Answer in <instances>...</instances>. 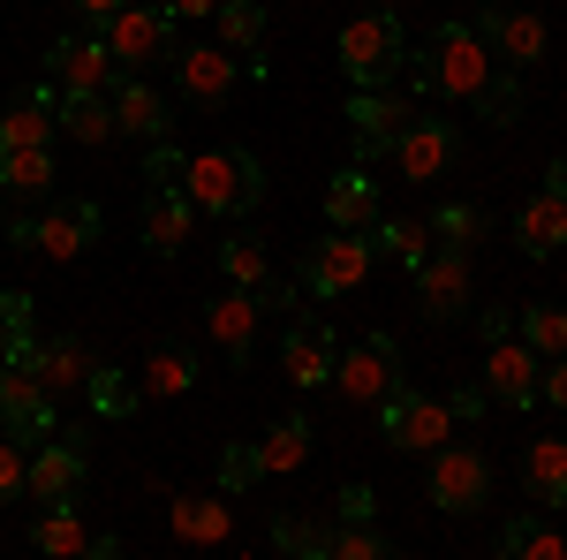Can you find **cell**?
<instances>
[{
	"mask_svg": "<svg viewBox=\"0 0 567 560\" xmlns=\"http://www.w3.org/2000/svg\"><path fill=\"white\" fill-rule=\"evenodd\" d=\"M182 190H189V205L213 220H250L265 205V167L250 144H205V152H189L182 160Z\"/></svg>",
	"mask_w": 567,
	"mask_h": 560,
	"instance_id": "1",
	"label": "cell"
},
{
	"mask_svg": "<svg viewBox=\"0 0 567 560\" xmlns=\"http://www.w3.org/2000/svg\"><path fill=\"white\" fill-rule=\"evenodd\" d=\"M401 77L439 91V99H477L484 77H492V45H484L477 23H439L432 39H424V53L401 61Z\"/></svg>",
	"mask_w": 567,
	"mask_h": 560,
	"instance_id": "2",
	"label": "cell"
},
{
	"mask_svg": "<svg viewBox=\"0 0 567 560\" xmlns=\"http://www.w3.org/2000/svg\"><path fill=\"white\" fill-rule=\"evenodd\" d=\"M99 235H106V213H99L91 197H69V205L8 220V243H23V251H39V258H53V265H76Z\"/></svg>",
	"mask_w": 567,
	"mask_h": 560,
	"instance_id": "3",
	"label": "cell"
},
{
	"mask_svg": "<svg viewBox=\"0 0 567 560\" xmlns=\"http://www.w3.org/2000/svg\"><path fill=\"white\" fill-rule=\"evenodd\" d=\"M341 69H349V84H393L401 77V61H409V39H401V16L393 8H363L355 23H341Z\"/></svg>",
	"mask_w": 567,
	"mask_h": 560,
	"instance_id": "4",
	"label": "cell"
},
{
	"mask_svg": "<svg viewBox=\"0 0 567 560\" xmlns=\"http://www.w3.org/2000/svg\"><path fill=\"white\" fill-rule=\"evenodd\" d=\"M371 265H379V243H371V235H355V227H326V235L303 251V296H318V303L349 296V288L371 281Z\"/></svg>",
	"mask_w": 567,
	"mask_h": 560,
	"instance_id": "5",
	"label": "cell"
},
{
	"mask_svg": "<svg viewBox=\"0 0 567 560\" xmlns=\"http://www.w3.org/2000/svg\"><path fill=\"white\" fill-rule=\"evenodd\" d=\"M409 122H416V106H409L401 84H355L349 91V130H355V160L363 167L371 160H393V144H401Z\"/></svg>",
	"mask_w": 567,
	"mask_h": 560,
	"instance_id": "6",
	"label": "cell"
},
{
	"mask_svg": "<svg viewBox=\"0 0 567 560\" xmlns=\"http://www.w3.org/2000/svg\"><path fill=\"white\" fill-rule=\"evenodd\" d=\"M393 387H401V342H393V334L341 342V356H333V394H349V401H363V409H379Z\"/></svg>",
	"mask_w": 567,
	"mask_h": 560,
	"instance_id": "7",
	"label": "cell"
},
{
	"mask_svg": "<svg viewBox=\"0 0 567 560\" xmlns=\"http://www.w3.org/2000/svg\"><path fill=\"white\" fill-rule=\"evenodd\" d=\"M379 439H386L393 455L446 447V439H454V409H446V401H432V394H416V387H393L386 401H379Z\"/></svg>",
	"mask_w": 567,
	"mask_h": 560,
	"instance_id": "8",
	"label": "cell"
},
{
	"mask_svg": "<svg viewBox=\"0 0 567 560\" xmlns=\"http://www.w3.org/2000/svg\"><path fill=\"white\" fill-rule=\"evenodd\" d=\"M84 470H91V439L84 431H45L39 447H31L23 492H31L39 508H69V500L84 492Z\"/></svg>",
	"mask_w": 567,
	"mask_h": 560,
	"instance_id": "9",
	"label": "cell"
},
{
	"mask_svg": "<svg viewBox=\"0 0 567 560\" xmlns=\"http://www.w3.org/2000/svg\"><path fill=\"white\" fill-rule=\"evenodd\" d=\"M99 39H106V53H114L122 69H152L159 53H175V23H167L152 0H122V8L99 23Z\"/></svg>",
	"mask_w": 567,
	"mask_h": 560,
	"instance_id": "10",
	"label": "cell"
},
{
	"mask_svg": "<svg viewBox=\"0 0 567 560\" xmlns=\"http://www.w3.org/2000/svg\"><path fill=\"white\" fill-rule=\"evenodd\" d=\"M45 77H53V91H114L122 61L106 53L99 23H84V31H69V39L45 45Z\"/></svg>",
	"mask_w": 567,
	"mask_h": 560,
	"instance_id": "11",
	"label": "cell"
},
{
	"mask_svg": "<svg viewBox=\"0 0 567 560\" xmlns=\"http://www.w3.org/2000/svg\"><path fill=\"white\" fill-rule=\"evenodd\" d=\"M484 500H492L484 447H432V508L439 516H477Z\"/></svg>",
	"mask_w": 567,
	"mask_h": 560,
	"instance_id": "12",
	"label": "cell"
},
{
	"mask_svg": "<svg viewBox=\"0 0 567 560\" xmlns=\"http://www.w3.org/2000/svg\"><path fill=\"white\" fill-rule=\"evenodd\" d=\"M0 425L16 431L23 447H39L53 425V394L39 387V371H31V356H0Z\"/></svg>",
	"mask_w": 567,
	"mask_h": 560,
	"instance_id": "13",
	"label": "cell"
},
{
	"mask_svg": "<svg viewBox=\"0 0 567 560\" xmlns=\"http://www.w3.org/2000/svg\"><path fill=\"white\" fill-rule=\"evenodd\" d=\"M537 371H545V356H537L515 326L484 342V394H492V401H507V409H537Z\"/></svg>",
	"mask_w": 567,
	"mask_h": 560,
	"instance_id": "14",
	"label": "cell"
},
{
	"mask_svg": "<svg viewBox=\"0 0 567 560\" xmlns=\"http://www.w3.org/2000/svg\"><path fill=\"white\" fill-rule=\"evenodd\" d=\"M416 273V303H424V318H462L470 310V251H446V243H432L424 258L409 265Z\"/></svg>",
	"mask_w": 567,
	"mask_h": 560,
	"instance_id": "15",
	"label": "cell"
},
{
	"mask_svg": "<svg viewBox=\"0 0 567 560\" xmlns=\"http://www.w3.org/2000/svg\"><path fill=\"white\" fill-rule=\"evenodd\" d=\"M175 84L189 106H227V91L243 84V61L227 45H175Z\"/></svg>",
	"mask_w": 567,
	"mask_h": 560,
	"instance_id": "16",
	"label": "cell"
},
{
	"mask_svg": "<svg viewBox=\"0 0 567 560\" xmlns=\"http://www.w3.org/2000/svg\"><path fill=\"white\" fill-rule=\"evenodd\" d=\"M106 99H114V136H136V144H159V136L175 130V106L159 99V84H144L136 69H122Z\"/></svg>",
	"mask_w": 567,
	"mask_h": 560,
	"instance_id": "17",
	"label": "cell"
},
{
	"mask_svg": "<svg viewBox=\"0 0 567 560\" xmlns=\"http://www.w3.org/2000/svg\"><path fill=\"white\" fill-rule=\"evenodd\" d=\"M31 546L53 553V560H114L122 553V538H114V530H91V522L76 516V500H69V508H45L39 530H31Z\"/></svg>",
	"mask_w": 567,
	"mask_h": 560,
	"instance_id": "18",
	"label": "cell"
},
{
	"mask_svg": "<svg viewBox=\"0 0 567 560\" xmlns=\"http://www.w3.org/2000/svg\"><path fill=\"white\" fill-rule=\"evenodd\" d=\"M258 318H265V310H258V296H250V288H235V281H227V296H213V303H205V334H213V348L227 356V364H235V371L250 364Z\"/></svg>",
	"mask_w": 567,
	"mask_h": 560,
	"instance_id": "19",
	"label": "cell"
},
{
	"mask_svg": "<svg viewBox=\"0 0 567 560\" xmlns=\"http://www.w3.org/2000/svg\"><path fill=\"white\" fill-rule=\"evenodd\" d=\"M189 227H197V205H189V190H144V220H136L144 251L175 258V251H189Z\"/></svg>",
	"mask_w": 567,
	"mask_h": 560,
	"instance_id": "20",
	"label": "cell"
},
{
	"mask_svg": "<svg viewBox=\"0 0 567 560\" xmlns=\"http://www.w3.org/2000/svg\"><path fill=\"white\" fill-rule=\"evenodd\" d=\"M333 356H341V342H333V326H326V318L288 326V342H280V364H288V379H296V387H333Z\"/></svg>",
	"mask_w": 567,
	"mask_h": 560,
	"instance_id": "21",
	"label": "cell"
},
{
	"mask_svg": "<svg viewBox=\"0 0 567 560\" xmlns=\"http://www.w3.org/2000/svg\"><path fill=\"white\" fill-rule=\"evenodd\" d=\"M393 160H401V174H409V182H432V174H446V167H454V122L416 114V122L401 130V144H393Z\"/></svg>",
	"mask_w": 567,
	"mask_h": 560,
	"instance_id": "22",
	"label": "cell"
},
{
	"mask_svg": "<svg viewBox=\"0 0 567 560\" xmlns=\"http://www.w3.org/2000/svg\"><path fill=\"white\" fill-rule=\"evenodd\" d=\"M167 530L182 546H227L235 538V508H227V492H182L167 508Z\"/></svg>",
	"mask_w": 567,
	"mask_h": 560,
	"instance_id": "23",
	"label": "cell"
},
{
	"mask_svg": "<svg viewBox=\"0 0 567 560\" xmlns=\"http://www.w3.org/2000/svg\"><path fill=\"white\" fill-rule=\"evenodd\" d=\"M136 387H144V401H182V394L197 387V348L152 342V348H144V364H136Z\"/></svg>",
	"mask_w": 567,
	"mask_h": 560,
	"instance_id": "24",
	"label": "cell"
},
{
	"mask_svg": "<svg viewBox=\"0 0 567 560\" xmlns=\"http://www.w3.org/2000/svg\"><path fill=\"white\" fill-rule=\"evenodd\" d=\"M326 220H333V227H355V235H371V227H379V182H371L363 160H355L349 174H333V182H326Z\"/></svg>",
	"mask_w": 567,
	"mask_h": 560,
	"instance_id": "25",
	"label": "cell"
},
{
	"mask_svg": "<svg viewBox=\"0 0 567 560\" xmlns=\"http://www.w3.org/2000/svg\"><path fill=\"white\" fill-rule=\"evenodd\" d=\"M8 144H61V114H53V84H31L16 106H0V152Z\"/></svg>",
	"mask_w": 567,
	"mask_h": 560,
	"instance_id": "26",
	"label": "cell"
},
{
	"mask_svg": "<svg viewBox=\"0 0 567 560\" xmlns=\"http://www.w3.org/2000/svg\"><path fill=\"white\" fill-rule=\"evenodd\" d=\"M484 45H492V53L523 77V69H537V61H545V23H537V16H523V8H499V16L484 23Z\"/></svg>",
	"mask_w": 567,
	"mask_h": 560,
	"instance_id": "27",
	"label": "cell"
},
{
	"mask_svg": "<svg viewBox=\"0 0 567 560\" xmlns=\"http://www.w3.org/2000/svg\"><path fill=\"white\" fill-rule=\"evenodd\" d=\"M31 371H39V387L61 401V394H84L91 379V348L76 342V334H61V342H39L31 348Z\"/></svg>",
	"mask_w": 567,
	"mask_h": 560,
	"instance_id": "28",
	"label": "cell"
},
{
	"mask_svg": "<svg viewBox=\"0 0 567 560\" xmlns=\"http://www.w3.org/2000/svg\"><path fill=\"white\" fill-rule=\"evenodd\" d=\"M515 243H523L529 258H553V251H567V197L537 190L523 213H515Z\"/></svg>",
	"mask_w": 567,
	"mask_h": 560,
	"instance_id": "29",
	"label": "cell"
},
{
	"mask_svg": "<svg viewBox=\"0 0 567 560\" xmlns=\"http://www.w3.org/2000/svg\"><path fill=\"white\" fill-rule=\"evenodd\" d=\"M53 114H61V136H76V144L114 136V99L106 91H53Z\"/></svg>",
	"mask_w": 567,
	"mask_h": 560,
	"instance_id": "30",
	"label": "cell"
},
{
	"mask_svg": "<svg viewBox=\"0 0 567 560\" xmlns=\"http://www.w3.org/2000/svg\"><path fill=\"white\" fill-rule=\"evenodd\" d=\"M523 485H529L537 508H560V500H567V431H560V439H529Z\"/></svg>",
	"mask_w": 567,
	"mask_h": 560,
	"instance_id": "31",
	"label": "cell"
},
{
	"mask_svg": "<svg viewBox=\"0 0 567 560\" xmlns=\"http://www.w3.org/2000/svg\"><path fill=\"white\" fill-rule=\"evenodd\" d=\"M53 190V144H8L0 152V197H45Z\"/></svg>",
	"mask_w": 567,
	"mask_h": 560,
	"instance_id": "32",
	"label": "cell"
},
{
	"mask_svg": "<svg viewBox=\"0 0 567 560\" xmlns=\"http://www.w3.org/2000/svg\"><path fill=\"white\" fill-rule=\"evenodd\" d=\"M84 401H91V417H136L144 409V387H136V371H122V364H91Z\"/></svg>",
	"mask_w": 567,
	"mask_h": 560,
	"instance_id": "33",
	"label": "cell"
},
{
	"mask_svg": "<svg viewBox=\"0 0 567 560\" xmlns=\"http://www.w3.org/2000/svg\"><path fill=\"white\" fill-rule=\"evenodd\" d=\"M310 447H318V431H310V417H280V425L258 439V455H265V477H288V470H303L310 462Z\"/></svg>",
	"mask_w": 567,
	"mask_h": 560,
	"instance_id": "34",
	"label": "cell"
},
{
	"mask_svg": "<svg viewBox=\"0 0 567 560\" xmlns=\"http://www.w3.org/2000/svg\"><path fill=\"white\" fill-rule=\"evenodd\" d=\"M499 553L507 560H567V538L553 530V522H537V516H515L507 530H499Z\"/></svg>",
	"mask_w": 567,
	"mask_h": 560,
	"instance_id": "35",
	"label": "cell"
},
{
	"mask_svg": "<svg viewBox=\"0 0 567 560\" xmlns=\"http://www.w3.org/2000/svg\"><path fill=\"white\" fill-rule=\"evenodd\" d=\"M213 31H219L227 53H258V45H265V8H258V0H219Z\"/></svg>",
	"mask_w": 567,
	"mask_h": 560,
	"instance_id": "36",
	"label": "cell"
},
{
	"mask_svg": "<svg viewBox=\"0 0 567 560\" xmlns=\"http://www.w3.org/2000/svg\"><path fill=\"white\" fill-rule=\"evenodd\" d=\"M272 546L296 560H326V546H333V522L318 516H272Z\"/></svg>",
	"mask_w": 567,
	"mask_h": 560,
	"instance_id": "37",
	"label": "cell"
},
{
	"mask_svg": "<svg viewBox=\"0 0 567 560\" xmlns=\"http://www.w3.org/2000/svg\"><path fill=\"white\" fill-rule=\"evenodd\" d=\"M515 334H523L537 356H567V303H529L523 318H515Z\"/></svg>",
	"mask_w": 567,
	"mask_h": 560,
	"instance_id": "38",
	"label": "cell"
},
{
	"mask_svg": "<svg viewBox=\"0 0 567 560\" xmlns=\"http://www.w3.org/2000/svg\"><path fill=\"white\" fill-rule=\"evenodd\" d=\"M219 273H227L235 288H258L265 273H272V265H265V243L250 235V227H235V235L219 243Z\"/></svg>",
	"mask_w": 567,
	"mask_h": 560,
	"instance_id": "39",
	"label": "cell"
},
{
	"mask_svg": "<svg viewBox=\"0 0 567 560\" xmlns=\"http://www.w3.org/2000/svg\"><path fill=\"white\" fill-rule=\"evenodd\" d=\"M39 326H31V296L23 288H0V356H31Z\"/></svg>",
	"mask_w": 567,
	"mask_h": 560,
	"instance_id": "40",
	"label": "cell"
},
{
	"mask_svg": "<svg viewBox=\"0 0 567 560\" xmlns=\"http://www.w3.org/2000/svg\"><path fill=\"white\" fill-rule=\"evenodd\" d=\"M432 243H446V251H477L484 243V213L477 205H439L432 213Z\"/></svg>",
	"mask_w": 567,
	"mask_h": 560,
	"instance_id": "41",
	"label": "cell"
},
{
	"mask_svg": "<svg viewBox=\"0 0 567 560\" xmlns=\"http://www.w3.org/2000/svg\"><path fill=\"white\" fill-rule=\"evenodd\" d=\"M371 243H379L386 258L416 265L424 251H432V227H416V220H386V213H379V227H371Z\"/></svg>",
	"mask_w": 567,
	"mask_h": 560,
	"instance_id": "42",
	"label": "cell"
},
{
	"mask_svg": "<svg viewBox=\"0 0 567 560\" xmlns=\"http://www.w3.org/2000/svg\"><path fill=\"white\" fill-rule=\"evenodd\" d=\"M477 114H484V122H499V130H507V122L523 114V84H515V69H492V77H484Z\"/></svg>",
	"mask_w": 567,
	"mask_h": 560,
	"instance_id": "43",
	"label": "cell"
},
{
	"mask_svg": "<svg viewBox=\"0 0 567 560\" xmlns=\"http://www.w3.org/2000/svg\"><path fill=\"white\" fill-rule=\"evenodd\" d=\"M393 546L371 530V522H333V546H326V560H386Z\"/></svg>",
	"mask_w": 567,
	"mask_h": 560,
	"instance_id": "44",
	"label": "cell"
},
{
	"mask_svg": "<svg viewBox=\"0 0 567 560\" xmlns=\"http://www.w3.org/2000/svg\"><path fill=\"white\" fill-rule=\"evenodd\" d=\"M258 477H265L258 447H227V455H219V492H250Z\"/></svg>",
	"mask_w": 567,
	"mask_h": 560,
	"instance_id": "45",
	"label": "cell"
},
{
	"mask_svg": "<svg viewBox=\"0 0 567 560\" xmlns=\"http://www.w3.org/2000/svg\"><path fill=\"white\" fill-rule=\"evenodd\" d=\"M144 190H182V152L167 144V136L144 152Z\"/></svg>",
	"mask_w": 567,
	"mask_h": 560,
	"instance_id": "46",
	"label": "cell"
},
{
	"mask_svg": "<svg viewBox=\"0 0 567 560\" xmlns=\"http://www.w3.org/2000/svg\"><path fill=\"white\" fill-rule=\"evenodd\" d=\"M23 477H31V447L8 431V439H0V500H16V492H23Z\"/></svg>",
	"mask_w": 567,
	"mask_h": 560,
	"instance_id": "47",
	"label": "cell"
},
{
	"mask_svg": "<svg viewBox=\"0 0 567 560\" xmlns=\"http://www.w3.org/2000/svg\"><path fill=\"white\" fill-rule=\"evenodd\" d=\"M379 516V492L371 485H341V500H333V522H371Z\"/></svg>",
	"mask_w": 567,
	"mask_h": 560,
	"instance_id": "48",
	"label": "cell"
},
{
	"mask_svg": "<svg viewBox=\"0 0 567 560\" xmlns=\"http://www.w3.org/2000/svg\"><path fill=\"white\" fill-rule=\"evenodd\" d=\"M537 401L567 409V356H545V371H537Z\"/></svg>",
	"mask_w": 567,
	"mask_h": 560,
	"instance_id": "49",
	"label": "cell"
},
{
	"mask_svg": "<svg viewBox=\"0 0 567 560\" xmlns=\"http://www.w3.org/2000/svg\"><path fill=\"white\" fill-rule=\"evenodd\" d=\"M152 8H159L167 23H205V16H213L219 0H152Z\"/></svg>",
	"mask_w": 567,
	"mask_h": 560,
	"instance_id": "50",
	"label": "cell"
},
{
	"mask_svg": "<svg viewBox=\"0 0 567 560\" xmlns=\"http://www.w3.org/2000/svg\"><path fill=\"white\" fill-rule=\"evenodd\" d=\"M446 409H454V425L484 417V387H454V394H446Z\"/></svg>",
	"mask_w": 567,
	"mask_h": 560,
	"instance_id": "51",
	"label": "cell"
},
{
	"mask_svg": "<svg viewBox=\"0 0 567 560\" xmlns=\"http://www.w3.org/2000/svg\"><path fill=\"white\" fill-rule=\"evenodd\" d=\"M114 8H122V0H76V16H84V23H106Z\"/></svg>",
	"mask_w": 567,
	"mask_h": 560,
	"instance_id": "52",
	"label": "cell"
},
{
	"mask_svg": "<svg viewBox=\"0 0 567 560\" xmlns=\"http://www.w3.org/2000/svg\"><path fill=\"white\" fill-rule=\"evenodd\" d=\"M545 190H553V197H567V152L553 160V167H545Z\"/></svg>",
	"mask_w": 567,
	"mask_h": 560,
	"instance_id": "53",
	"label": "cell"
},
{
	"mask_svg": "<svg viewBox=\"0 0 567 560\" xmlns=\"http://www.w3.org/2000/svg\"><path fill=\"white\" fill-rule=\"evenodd\" d=\"M363 8H401V0H363Z\"/></svg>",
	"mask_w": 567,
	"mask_h": 560,
	"instance_id": "54",
	"label": "cell"
}]
</instances>
